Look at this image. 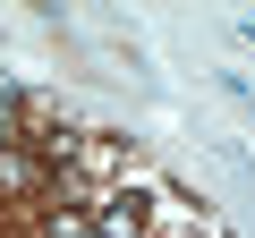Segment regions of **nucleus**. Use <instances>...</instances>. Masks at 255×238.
<instances>
[{
	"mask_svg": "<svg viewBox=\"0 0 255 238\" xmlns=\"http://www.w3.org/2000/svg\"><path fill=\"white\" fill-rule=\"evenodd\" d=\"M145 238H213V230H204V204H187L179 187H162L145 204Z\"/></svg>",
	"mask_w": 255,
	"mask_h": 238,
	"instance_id": "nucleus-1",
	"label": "nucleus"
},
{
	"mask_svg": "<svg viewBox=\"0 0 255 238\" xmlns=\"http://www.w3.org/2000/svg\"><path fill=\"white\" fill-rule=\"evenodd\" d=\"M0 187H9V196L43 187V153H34V145H9V153H0Z\"/></svg>",
	"mask_w": 255,
	"mask_h": 238,
	"instance_id": "nucleus-3",
	"label": "nucleus"
},
{
	"mask_svg": "<svg viewBox=\"0 0 255 238\" xmlns=\"http://www.w3.org/2000/svg\"><path fill=\"white\" fill-rule=\"evenodd\" d=\"M43 238H102V230H94V213H68V204H51V213H43Z\"/></svg>",
	"mask_w": 255,
	"mask_h": 238,
	"instance_id": "nucleus-4",
	"label": "nucleus"
},
{
	"mask_svg": "<svg viewBox=\"0 0 255 238\" xmlns=\"http://www.w3.org/2000/svg\"><path fill=\"white\" fill-rule=\"evenodd\" d=\"M94 230L102 238H145V204L128 187H111V196H94Z\"/></svg>",
	"mask_w": 255,
	"mask_h": 238,
	"instance_id": "nucleus-2",
	"label": "nucleus"
},
{
	"mask_svg": "<svg viewBox=\"0 0 255 238\" xmlns=\"http://www.w3.org/2000/svg\"><path fill=\"white\" fill-rule=\"evenodd\" d=\"M9 145H26V94L0 85V153H9Z\"/></svg>",
	"mask_w": 255,
	"mask_h": 238,
	"instance_id": "nucleus-5",
	"label": "nucleus"
}]
</instances>
